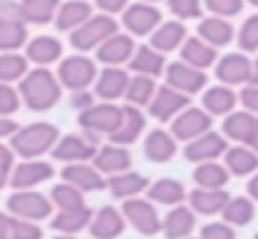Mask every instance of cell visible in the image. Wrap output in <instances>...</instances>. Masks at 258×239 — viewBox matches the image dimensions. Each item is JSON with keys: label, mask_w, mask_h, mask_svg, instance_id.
<instances>
[{"label": "cell", "mask_w": 258, "mask_h": 239, "mask_svg": "<svg viewBox=\"0 0 258 239\" xmlns=\"http://www.w3.org/2000/svg\"><path fill=\"white\" fill-rule=\"evenodd\" d=\"M169 13L174 16V20L186 23V21H201L204 18V4L199 0H170L167 2Z\"/></svg>", "instance_id": "f6af8a7d"}, {"label": "cell", "mask_w": 258, "mask_h": 239, "mask_svg": "<svg viewBox=\"0 0 258 239\" xmlns=\"http://www.w3.org/2000/svg\"><path fill=\"white\" fill-rule=\"evenodd\" d=\"M49 199H51L54 208H58V211H72V209H81L86 206L85 194L65 181L54 185Z\"/></svg>", "instance_id": "b9f144b4"}, {"label": "cell", "mask_w": 258, "mask_h": 239, "mask_svg": "<svg viewBox=\"0 0 258 239\" xmlns=\"http://www.w3.org/2000/svg\"><path fill=\"white\" fill-rule=\"evenodd\" d=\"M249 85L258 86V58L253 60V74H251V81H249Z\"/></svg>", "instance_id": "94428289"}, {"label": "cell", "mask_w": 258, "mask_h": 239, "mask_svg": "<svg viewBox=\"0 0 258 239\" xmlns=\"http://www.w3.org/2000/svg\"><path fill=\"white\" fill-rule=\"evenodd\" d=\"M195 227H197V215L188 204L169 209L162 218V234L165 239L191 237Z\"/></svg>", "instance_id": "7402d4cb"}, {"label": "cell", "mask_w": 258, "mask_h": 239, "mask_svg": "<svg viewBox=\"0 0 258 239\" xmlns=\"http://www.w3.org/2000/svg\"><path fill=\"white\" fill-rule=\"evenodd\" d=\"M60 176L65 183L76 187L83 194L107 188V178H104V174H100L93 164H69L61 169Z\"/></svg>", "instance_id": "d4e9b609"}, {"label": "cell", "mask_w": 258, "mask_h": 239, "mask_svg": "<svg viewBox=\"0 0 258 239\" xmlns=\"http://www.w3.org/2000/svg\"><path fill=\"white\" fill-rule=\"evenodd\" d=\"M93 215L95 213L88 206L81 209H72V211H58L56 215H53L49 227L56 232L63 234V236H76L83 229L90 227Z\"/></svg>", "instance_id": "8d00e7d4"}, {"label": "cell", "mask_w": 258, "mask_h": 239, "mask_svg": "<svg viewBox=\"0 0 258 239\" xmlns=\"http://www.w3.org/2000/svg\"><path fill=\"white\" fill-rule=\"evenodd\" d=\"M150 178H146V176L137 171H126L107 178V188L111 192V195L123 202L141 197V194H144L150 188Z\"/></svg>", "instance_id": "83f0119b"}, {"label": "cell", "mask_w": 258, "mask_h": 239, "mask_svg": "<svg viewBox=\"0 0 258 239\" xmlns=\"http://www.w3.org/2000/svg\"><path fill=\"white\" fill-rule=\"evenodd\" d=\"M90 2L83 0H69L60 4L56 18H54V27L60 32H74L81 25H85L93 16V9Z\"/></svg>", "instance_id": "836d02e7"}, {"label": "cell", "mask_w": 258, "mask_h": 239, "mask_svg": "<svg viewBox=\"0 0 258 239\" xmlns=\"http://www.w3.org/2000/svg\"><path fill=\"white\" fill-rule=\"evenodd\" d=\"M146 125H148V122H146V116H144L143 109L125 104V106H123L121 127H119L114 136L109 137V143L128 148L130 144L139 141V137L143 136L144 130H146Z\"/></svg>", "instance_id": "f1b7e54d"}, {"label": "cell", "mask_w": 258, "mask_h": 239, "mask_svg": "<svg viewBox=\"0 0 258 239\" xmlns=\"http://www.w3.org/2000/svg\"><path fill=\"white\" fill-rule=\"evenodd\" d=\"M121 213L126 223H130L132 229L137 230L141 236L151 237L162 234V216H160L156 206L146 197L125 201L121 204Z\"/></svg>", "instance_id": "ba28073f"}, {"label": "cell", "mask_w": 258, "mask_h": 239, "mask_svg": "<svg viewBox=\"0 0 258 239\" xmlns=\"http://www.w3.org/2000/svg\"><path fill=\"white\" fill-rule=\"evenodd\" d=\"M197 35L206 41L209 46L220 49L227 48L237 37V30H235L234 23L230 20H223V18L216 16H204L197 25Z\"/></svg>", "instance_id": "ffe728a7"}, {"label": "cell", "mask_w": 258, "mask_h": 239, "mask_svg": "<svg viewBox=\"0 0 258 239\" xmlns=\"http://www.w3.org/2000/svg\"><path fill=\"white\" fill-rule=\"evenodd\" d=\"M137 49L136 39L125 32H118L112 35L111 39L104 42L99 49L95 51L97 62L104 65V67H121V65H128L132 60L134 53Z\"/></svg>", "instance_id": "2e32d148"}, {"label": "cell", "mask_w": 258, "mask_h": 239, "mask_svg": "<svg viewBox=\"0 0 258 239\" xmlns=\"http://www.w3.org/2000/svg\"><path fill=\"white\" fill-rule=\"evenodd\" d=\"M11 220L13 216L0 211V239H11Z\"/></svg>", "instance_id": "11a10c76"}, {"label": "cell", "mask_w": 258, "mask_h": 239, "mask_svg": "<svg viewBox=\"0 0 258 239\" xmlns=\"http://www.w3.org/2000/svg\"><path fill=\"white\" fill-rule=\"evenodd\" d=\"M28 28L18 16L0 18V53H18L27 48Z\"/></svg>", "instance_id": "d590c367"}, {"label": "cell", "mask_w": 258, "mask_h": 239, "mask_svg": "<svg viewBox=\"0 0 258 239\" xmlns=\"http://www.w3.org/2000/svg\"><path fill=\"white\" fill-rule=\"evenodd\" d=\"M258 116L248 113L244 109H235L228 116L223 118L221 122V134L227 137L228 141L235 144H248L249 137H251L253 130L256 127Z\"/></svg>", "instance_id": "e575fe53"}, {"label": "cell", "mask_w": 258, "mask_h": 239, "mask_svg": "<svg viewBox=\"0 0 258 239\" xmlns=\"http://www.w3.org/2000/svg\"><path fill=\"white\" fill-rule=\"evenodd\" d=\"M195 187L204 190H225L230 183L232 176L223 165V162H207V164L195 165L191 172Z\"/></svg>", "instance_id": "74e56055"}, {"label": "cell", "mask_w": 258, "mask_h": 239, "mask_svg": "<svg viewBox=\"0 0 258 239\" xmlns=\"http://www.w3.org/2000/svg\"><path fill=\"white\" fill-rule=\"evenodd\" d=\"M61 88L56 74L48 67H35L18 83V92L25 107L42 113L56 106L61 99Z\"/></svg>", "instance_id": "6da1fadb"}, {"label": "cell", "mask_w": 258, "mask_h": 239, "mask_svg": "<svg viewBox=\"0 0 258 239\" xmlns=\"http://www.w3.org/2000/svg\"><path fill=\"white\" fill-rule=\"evenodd\" d=\"M44 232L39 223L28 222V220L14 218L11 220V239H42Z\"/></svg>", "instance_id": "c3c4849f"}, {"label": "cell", "mask_w": 258, "mask_h": 239, "mask_svg": "<svg viewBox=\"0 0 258 239\" xmlns=\"http://www.w3.org/2000/svg\"><path fill=\"white\" fill-rule=\"evenodd\" d=\"M54 176V169L46 160H23L16 164L11 172L9 187L14 188V192L32 190L37 185L51 180Z\"/></svg>", "instance_id": "9a60e30c"}, {"label": "cell", "mask_w": 258, "mask_h": 239, "mask_svg": "<svg viewBox=\"0 0 258 239\" xmlns=\"http://www.w3.org/2000/svg\"><path fill=\"white\" fill-rule=\"evenodd\" d=\"M132 76L128 74V71L123 67H104L99 72L95 81V88L93 93L95 97H99L100 102H114L118 99H125L126 88Z\"/></svg>", "instance_id": "e0dca14e"}, {"label": "cell", "mask_w": 258, "mask_h": 239, "mask_svg": "<svg viewBox=\"0 0 258 239\" xmlns=\"http://www.w3.org/2000/svg\"><path fill=\"white\" fill-rule=\"evenodd\" d=\"M221 160H223L227 171L230 172V176H235V178L249 180L258 172V155L244 144L230 146Z\"/></svg>", "instance_id": "d6a6232c"}, {"label": "cell", "mask_w": 258, "mask_h": 239, "mask_svg": "<svg viewBox=\"0 0 258 239\" xmlns=\"http://www.w3.org/2000/svg\"><path fill=\"white\" fill-rule=\"evenodd\" d=\"M119 32V23L109 14H93L85 25L71 34V46L81 53L99 49L107 39Z\"/></svg>", "instance_id": "3957f363"}, {"label": "cell", "mask_w": 258, "mask_h": 239, "mask_svg": "<svg viewBox=\"0 0 258 239\" xmlns=\"http://www.w3.org/2000/svg\"><path fill=\"white\" fill-rule=\"evenodd\" d=\"M204 7L206 11L211 13V16L232 20V18L239 16L242 13L246 2H242V0H207V2H204Z\"/></svg>", "instance_id": "bcb514c9"}, {"label": "cell", "mask_w": 258, "mask_h": 239, "mask_svg": "<svg viewBox=\"0 0 258 239\" xmlns=\"http://www.w3.org/2000/svg\"><path fill=\"white\" fill-rule=\"evenodd\" d=\"M232 195L227 190H204V188H191L188 192V206L201 216L221 215L225 206L228 204Z\"/></svg>", "instance_id": "f546056e"}, {"label": "cell", "mask_w": 258, "mask_h": 239, "mask_svg": "<svg viewBox=\"0 0 258 239\" xmlns=\"http://www.w3.org/2000/svg\"><path fill=\"white\" fill-rule=\"evenodd\" d=\"M228 139L218 130H211V132L201 136L199 139L191 141V143L184 144L183 157L186 158L190 164L201 165L207 162H218L220 158L225 157L228 151Z\"/></svg>", "instance_id": "4fadbf2b"}, {"label": "cell", "mask_w": 258, "mask_h": 239, "mask_svg": "<svg viewBox=\"0 0 258 239\" xmlns=\"http://www.w3.org/2000/svg\"><path fill=\"white\" fill-rule=\"evenodd\" d=\"M18 130H20V125L14 119L0 116V139H6V137L11 139Z\"/></svg>", "instance_id": "db71d44e"}, {"label": "cell", "mask_w": 258, "mask_h": 239, "mask_svg": "<svg viewBox=\"0 0 258 239\" xmlns=\"http://www.w3.org/2000/svg\"><path fill=\"white\" fill-rule=\"evenodd\" d=\"M61 53H63V44L60 39L53 37V35H37V37L30 39L25 48L27 60L35 64L37 67H48V65L58 62Z\"/></svg>", "instance_id": "1f68e13d"}, {"label": "cell", "mask_w": 258, "mask_h": 239, "mask_svg": "<svg viewBox=\"0 0 258 239\" xmlns=\"http://www.w3.org/2000/svg\"><path fill=\"white\" fill-rule=\"evenodd\" d=\"M99 139L92 136L83 134H67L58 139L51 150L53 160L63 162L65 165L69 164H86V162H93L95 155L99 153V146H97Z\"/></svg>", "instance_id": "52a82bcc"}, {"label": "cell", "mask_w": 258, "mask_h": 239, "mask_svg": "<svg viewBox=\"0 0 258 239\" xmlns=\"http://www.w3.org/2000/svg\"><path fill=\"white\" fill-rule=\"evenodd\" d=\"M246 192H248V197L256 204L258 202V172L248 180V183H246Z\"/></svg>", "instance_id": "6f0895ef"}, {"label": "cell", "mask_w": 258, "mask_h": 239, "mask_svg": "<svg viewBox=\"0 0 258 239\" xmlns=\"http://www.w3.org/2000/svg\"><path fill=\"white\" fill-rule=\"evenodd\" d=\"M163 23V14L153 4L134 2L128 4L121 14V25L132 37H151L153 32Z\"/></svg>", "instance_id": "9c48e42d"}, {"label": "cell", "mask_w": 258, "mask_h": 239, "mask_svg": "<svg viewBox=\"0 0 258 239\" xmlns=\"http://www.w3.org/2000/svg\"><path fill=\"white\" fill-rule=\"evenodd\" d=\"M156 90H158L156 79L146 78V76H132L125 93V100L128 106L139 107V109L146 107L148 109V106L153 100Z\"/></svg>", "instance_id": "60d3db41"}, {"label": "cell", "mask_w": 258, "mask_h": 239, "mask_svg": "<svg viewBox=\"0 0 258 239\" xmlns=\"http://www.w3.org/2000/svg\"><path fill=\"white\" fill-rule=\"evenodd\" d=\"M53 239H78L76 236H63V234H58V236H54Z\"/></svg>", "instance_id": "6125c7cd"}, {"label": "cell", "mask_w": 258, "mask_h": 239, "mask_svg": "<svg viewBox=\"0 0 258 239\" xmlns=\"http://www.w3.org/2000/svg\"><path fill=\"white\" fill-rule=\"evenodd\" d=\"M28 60L21 53H0V83L21 81L28 74Z\"/></svg>", "instance_id": "7bdbcfd3"}, {"label": "cell", "mask_w": 258, "mask_h": 239, "mask_svg": "<svg viewBox=\"0 0 258 239\" xmlns=\"http://www.w3.org/2000/svg\"><path fill=\"white\" fill-rule=\"evenodd\" d=\"M186 239H199V237H194V236H191V237H186Z\"/></svg>", "instance_id": "be15d7a7"}, {"label": "cell", "mask_w": 258, "mask_h": 239, "mask_svg": "<svg viewBox=\"0 0 258 239\" xmlns=\"http://www.w3.org/2000/svg\"><path fill=\"white\" fill-rule=\"evenodd\" d=\"M213 116L207 114L202 107L190 106L170 122L169 132L176 137L177 143H191L201 136L213 130Z\"/></svg>", "instance_id": "8fae6325"}, {"label": "cell", "mask_w": 258, "mask_h": 239, "mask_svg": "<svg viewBox=\"0 0 258 239\" xmlns=\"http://www.w3.org/2000/svg\"><path fill=\"white\" fill-rule=\"evenodd\" d=\"M11 172H13V164L0 160V190L6 188L11 181Z\"/></svg>", "instance_id": "9f6ffc18"}, {"label": "cell", "mask_w": 258, "mask_h": 239, "mask_svg": "<svg viewBox=\"0 0 258 239\" xmlns=\"http://www.w3.org/2000/svg\"><path fill=\"white\" fill-rule=\"evenodd\" d=\"M237 48L241 53H256L258 51V11L249 14L237 30Z\"/></svg>", "instance_id": "ee69618b"}, {"label": "cell", "mask_w": 258, "mask_h": 239, "mask_svg": "<svg viewBox=\"0 0 258 239\" xmlns=\"http://www.w3.org/2000/svg\"><path fill=\"white\" fill-rule=\"evenodd\" d=\"M190 106L191 97L183 95V93L176 92L174 88L163 83V85H158L153 100L148 106V114L155 118L158 123H170Z\"/></svg>", "instance_id": "5bb4252c"}, {"label": "cell", "mask_w": 258, "mask_h": 239, "mask_svg": "<svg viewBox=\"0 0 258 239\" xmlns=\"http://www.w3.org/2000/svg\"><path fill=\"white\" fill-rule=\"evenodd\" d=\"M21 106V95L18 88L7 83H0V116L11 118Z\"/></svg>", "instance_id": "7dc6e473"}, {"label": "cell", "mask_w": 258, "mask_h": 239, "mask_svg": "<svg viewBox=\"0 0 258 239\" xmlns=\"http://www.w3.org/2000/svg\"><path fill=\"white\" fill-rule=\"evenodd\" d=\"M126 229V220L121 209L114 206H102L97 209L88 230L93 239H116Z\"/></svg>", "instance_id": "603a6c76"}, {"label": "cell", "mask_w": 258, "mask_h": 239, "mask_svg": "<svg viewBox=\"0 0 258 239\" xmlns=\"http://www.w3.org/2000/svg\"><path fill=\"white\" fill-rule=\"evenodd\" d=\"M167 65L169 64H167L165 55L158 53L150 44H139L128 64V71H132L134 76H146L151 79H158L165 76Z\"/></svg>", "instance_id": "4316f807"}, {"label": "cell", "mask_w": 258, "mask_h": 239, "mask_svg": "<svg viewBox=\"0 0 258 239\" xmlns=\"http://www.w3.org/2000/svg\"><path fill=\"white\" fill-rule=\"evenodd\" d=\"M237 104H239V93L234 88H230V86L220 85V83L206 88L201 99V107L213 118L228 116V114L235 111Z\"/></svg>", "instance_id": "44dd1931"}, {"label": "cell", "mask_w": 258, "mask_h": 239, "mask_svg": "<svg viewBox=\"0 0 258 239\" xmlns=\"http://www.w3.org/2000/svg\"><path fill=\"white\" fill-rule=\"evenodd\" d=\"M60 139V130L48 122H35L20 127L11 137V150L23 160H39L44 153L51 151Z\"/></svg>", "instance_id": "7a4b0ae2"}, {"label": "cell", "mask_w": 258, "mask_h": 239, "mask_svg": "<svg viewBox=\"0 0 258 239\" xmlns=\"http://www.w3.org/2000/svg\"><path fill=\"white\" fill-rule=\"evenodd\" d=\"M146 199L156 206H169L170 209L188 202V192L183 181L163 176L156 181H151L150 188L146 190Z\"/></svg>", "instance_id": "ac0fdd59"}, {"label": "cell", "mask_w": 258, "mask_h": 239, "mask_svg": "<svg viewBox=\"0 0 258 239\" xmlns=\"http://www.w3.org/2000/svg\"><path fill=\"white\" fill-rule=\"evenodd\" d=\"M248 148H251L253 151L258 155V119H256V127H255V130H253V134H251V137H249V141H248V144H246Z\"/></svg>", "instance_id": "91938a15"}, {"label": "cell", "mask_w": 258, "mask_h": 239, "mask_svg": "<svg viewBox=\"0 0 258 239\" xmlns=\"http://www.w3.org/2000/svg\"><path fill=\"white\" fill-rule=\"evenodd\" d=\"M253 239H258V232L255 234V237H253Z\"/></svg>", "instance_id": "e7e4bbea"}, {"label": "cell", "mask_w": 258, "mask_h": 239, "mask_svg": "<svg viewBox=\"0 0 258 239\" xmlns=\"http://www.w3.org/2000/svg\"><path fill=\"white\" fill-rule=\"evenodd\" d=\"M218 58V49L209 46L206 41H202L199 35H190L186 39V42L183 44V48L179 49V60L184 62L186 65L199 71H207L209 67L216 65Z\"/></svg>", "instance_id": "4dcf8cb0"}, {"label": "cell", "mask_w": 258, "mask_h": 239, "mask_svg": "<svg viewBox=\"0 0 258 239\" xmlns=\"http://www.w3.org/2000/svg\"><path fill=\"white\" fill-rule=\"evenodd\" d=\"M93 167L104 176H116L130 171L132 167V153L125 146L118 144H104L99 148V153L93 158Z\"/></svg>", "instance_id": "d6986e66"}, {"label": "cell", "mask_w": 258, "mask_h": 239, "mask_svg": "<svg viewBox=\"0 0 258 239\" xmlns=\"http://www.w3.org/2000/svg\"><path fill=\"white\" fill-rule=\"evenodd\" d=\"M199 239H237V234L232 225L225 223L223 220H218L202 225Z\"/></svg>", "instance_id": "681fc988"}, {"label": "cell", "mask_w": 258, "mask_h": 239, "mask_svg": "<svg viewBox=\"0 0 258 239\" xmlns=\"http://www.w3.org/2000/svg\"><path fill=\"white\" fill-rule=\"evenodd\" d=\"M253 74V60L246 53L228 51L220 56L214 65V76L220 81V85L230 86H246L251 81Z\"/></svg>", "instance_id": "30bf717a"}, {"label": "cell", "mask_w": 258, "mask_h": 239, "mask_svg": "<svg viewBox=\"0 0 258 239\" xmlns=\"http://www.w3.org/2000/svg\"><path fill=\"white\" fill-rule=\"evenodd\" d=\"M256 206L248 195H235L230 197L228 204L225 206L221 213V220L228 225L235 227H246L255 220Z\"/></svg>", "instance_id": "ab89813d"}, {"label": "cell", "mask_w": 258, "mask_h": 239, "mask_svg": "<svg viewBox=\"0 0 258 239\" xmlns=\"http://www.w3.org/2000/svg\"><path fill=\"white\" fill-rule=\"evenodd\" d=\"M143 151L151 164H167L177 153V141L169 130L153 129L144 137Z\"/></svg>", "instance_id": "484cf974"}, {"label": "cell", "mask_w": 258, "mask_h": 239, "mask_svg": "<svg viewBox=\"0 0 258 239\" xmlns=\"http://www.w3.org/2000/svg\"><path fill=\"white\" fill-rule=\"evenodd\" d=\"M0 160L9 162V164H13V160H14V153H13V150H11V146H6L4 143H0Z\"/></svg>", "instance_id": "680465c9"}, {"label": "cell", "mask_w": 258, "mask_h": 239, "mask_svg": "<svg viewBox=\"0 0 258 239\" xmlns=\"http://www.w3.org/2000/svg\"><path fill=\"white\" fill-rule=\"evenodd\" d=\"M188 37L190 35H188L186 25L177 20H167L153 32L148 44L162 55H167V53L179 51Z\"/></svg>", "instance_id": "cb8c5ba5"}, {"label": "cell", "mask_w": 258, "mask_h": 239, "mask_svg": "<svg viewBox=\"0 0 258 239\" xmlns=\"http://www.w3.org/2000/svg\"><path fill=\"white\" fill-rule=\"evenodd\" d=\"M104 14H109V16H114V14H123L125 9L128 7V4L125 0H100V2L95 4Z\"/></svg>", "instance_id": "f5cc1de1"}, {"label": "cell", "mask_w": 258, "mask_h": 239, "mask_svg": "<svg viewBox=\"0 0 258 239\" xmlns=\"http://www.w3.org/2000/svg\"><path fill=\"white\" fill-rule=\"evenodd\" d=\"M95 60L90 56L78 53L63 58L58 65L56 78L63 88L71 90L72 93L76 92H86L92 85H95L97 76H99Z\"/></svg>", "instance_id": "5b68a950"}, {"label": "cell", "mask_w": 258, "mask_h": 239, "mask_svg": "<svg viewBox=\"0 0 258 239\" xmlns=\"http://www.w3.org/2000/svg\"><path fill=\"white\" fill-rule=\"evenodd\" d=\"M123 122V106L114 102H99L79 113L78 123L86 136L99 139V136H114Z\"/></svg>", "instance_id": "277c9868"}, {"label": "cell", "mask_w": 258, "mask_h": 239, "mask_svg": "<svg viewBox=\"0 0 258 239\" xmlns=\"http://www.w3.org/2000/svg\"><path fill=\"white\" fill-rule=\"evenodd\" d=\"M58 7L60 2H53V0H25L18 4L16 13L25 25H48L54 21Z\"/></svg>", "instance_id": "f35d334b"}, {"label": "cell", "mask_w": 258, "mask_h": 239, "mask_svg": "<svg viewBox=\"0 0 258 239\" xmlns=\"http://www.w3.org/2000/svg\"><path fill=\"white\" fill-rule=\"evenodd\" d=\"M6 206L9 209L11 216L20 220H28V222H41L51 216L53 202L48 195L35 190H21L13 192L7 197Z\"/></svg>", "instance_id": "8992f818"}, {"label": "cell", "mask_w": 258, "mask_h": 239, "mask_svg": "<svg viewBox=\"0 0 258 239\" xmlns=\"http://www.w3.org/2000/svg\"><path fill=\"white\" fill-rule=\"evenodd\" d=\"M165 85L174 88L183 95L194 97L197 93H204L207 86V74L204 71H199L181 60H174L167 65L165 71Z\"/></svg>", "instance_id": "7c38bea8"}, {"label": "cell", "mask_w": 258, "mask_h": 239, "mask_svg": "<svg viewBox=\"0 0 258 239\" xmlns=\"http://www.w3.org/2000/svg\"><path fill=\"white\" fill-rule=\"evenodd\" d=\"M239 104L241 109L248 111V113L258 116V86L255 85H246L239 90Z\"/></svg>", "instance_id": "f907efd6"}, {"label": "cell", "mask_w": 258, "mask_h": 239, "mask_svg": "<svg viewBox=\"0 0 258 239\" xmlns=\"http://www.w3.org/2000/svg\"><path fill=\"white\" fill-rule=\"evenodd\" d=\"M71 102L74 109H79V113H83V111L95 106V93L88 92V90H86V92H76V93H72Z\"/></svg>", "instance_id": "816d5d0a"}]
</instances>
